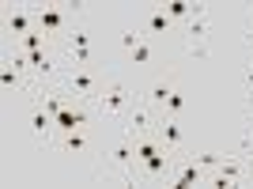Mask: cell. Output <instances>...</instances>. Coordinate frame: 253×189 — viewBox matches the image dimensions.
Wrapping results in <instances>:
<instances>
[{
	"label": "cell",
	"instance_id": "cell-4",
	"mask_svg": "<svg viewBox=\"0 0 253 189\" xmlns=\"http://www.w3.org/2000/svg\"><path fill=\"white\" fill-rule=\"evenodd\" d=\"M242 182H250V163H246L242 155H227V159H219V167L208 174V186H215V189L242 186Z\"/></svg>",
	"mask_w": 253,
	"mask_h": 189
},
{
	"label": "cell",
	"instance_id": "cell-16",
	"mask_svg": "<svg viewBox=\"0 0 253 189\" xmlns=\"http://www.w3.org/2000/svg\"><path fill=\"white\" fill-rule=\"evenodd\" d=\"M15 49H19V53H38V49H49V34H42V31L23 34L19 42H15Z\"/></svg>",
	"mask_w": 253,
	"mask_h": 189
},
{
	"label": "cell",
	"instance_id": "cell-3",
	"mask_svg": "<svg viewBox=\"0 0 253 189\" xmlns=\"http://www.w3.org/2000/svg\"><path fill=\"white\" fill-rule=\"evenodd\" d=\"M102 87L106 84L95 76V68H68L64 80H61V91L68 94V98H80V102H95Z\"/></svg>",
	"mask_w": 253,
	"mask_h": 189
},
{
	"label": "cell",
	"instance_id": "cell-27",
	"mask_svg": "<svg viewBox=\"0 0 253 189\" xmlns=\"http://www.w3.org/2000/svg\"><path fill=\"white\" fill-rule=\"evenodd\" d=\"M246 46L253 49V23H250V31H246Z\"/></svg>",
	"mask_w": 253,
	"mask_h": 189
},
{
	"label": "cell",
	"instance_id": "cell-24",
	"mask_svg": "<svg viewBox=\"0 0 253 189\" xmlns=\"http://www.w3.org/2000/svg\"><path fill=\"white\" fill-rule=\"evenodd\" d=\"M208 42H189V57H197V61H208Z\"/></svg>",
	"mask_w": 253,
	"mask_h": 189
},
{
	"label": "cell",
	"instance_id": "cell-13",
	"mask_svg": "<svg viewBox=\"0 0 253 189\" xmlns=\"http://www.w3.org/2000/svg\"><path fill=\"white\" fill-rule=\"evenodd\" d=\"M53 147L64 151V155H80V151H87V129H72V133L53 137Z\"/></svg>",
	"mask_w": 253,
	"mask_h": 189
},
{
	"label": "cell",
	"instance_id": "cell-14",
	"mask_svg": "<svg viewBox=\"0 0 253 189\" xmlns=\"http://www.w3.org/2000/svg\"><path fill=\"white\" fill-rule=\"evenodd\" d=\"M170 94H174V87H170L167 80H155V84L144 87V102H148L151 110H159V114H163V110H167V98H170Z\"/></svg>",
	"mask_w": 253,
	"mask_h": 189
},
{
	"label": "cell",
	"instance_id": "cell-23",
	"mask_svg": "<svg viewBox=\"0 0 253 189\" xmlns=\"http://www.w3.org/2000/svg\"><path fill=\"white\" fill-rule=\"evenodd\" d=\"M193 159H197V163H201V167L211 174V170L219 167V159H223V155H215V151H193Z\"/></svg>",
	"mask_w": 253,
	"mask_h": 189
},
{
	"label": "cell",
	"instance_id": "cell-15",
	"mask_svg": "<svg viewBox=\"0 0 253 189\" xmlns=\"http://www.w3.org/2000/svg\"><path fill=\"white\" fill-rule=\"evenodd\" d=\"M208 34H211V15H193L185 23V38L189 42H208Z\"/></svg>",
	"mask_w": 253,
	"mask_h": 189
},
{
	"label": "cell",
	"instance_id": "cell-12",
	"mask_svg": "<svg viewBox=\"0 0 253 189\" xmlns=\"http://www.w3.org/2000/svg\"><path fill=\"white\" fill-rule=\"evenodd\" d=\"M91 110H87V106H76V102H68L61 110V114H57V137H61V133H72V129H87L91 125Z\"/></svg>",
	"mask_w": 253,
	"mask_h": 189
},
{
	"label": "cell",
	"instance_id": "cell-18",
	"mask_svg": "<svg viewBox=\"0 0 253 189\" xmlns=\"http://www.w3.org/2000/svg\"><path fill=\"white\" fill-rule=\"evenodd\" d=\"M163 8H167V15L174 23H189L193 19V0H167Z\"/></svg>",
	"mask_w": 253,
	"mask_h": 189
},
{
	"label": "cell",
	"instance_id": "cell-1",
	"mask_svg": "<svg viewBox=\"0 0 253 189\" xmlns=\"http://www.w3.org/2000/svg\"><path fill=\"white\" fill-rule=\"evenodd\" d=\"M76 15L80 8H68V4H42V8L34 11V23H38V31L49 34V38H68V31L76 27Z\"/></svg>",
	"mask_w": 253,
	"mask_h": 189
},
{
	"label": "cell",
	"instance_id": "cell-25",
	"mask_svg": "<svg viewBox=\"0 0 253 189\" xmlns=\"http://www.w3.org/2000/svg\"><path fill=\"white\" fill-rule=\"evenodd\" d=\"M242 84H246V94H253V57L246 61V72H242Z\"/></svg>",
	"mask_w": 253,
	"mask_h": 189
},
{
	"label": "cell",
	"instance_id": "cell-9",
	"mask_svg": "<svg viewBox=\"0 0 253 189\" xmlns=\"http://www.w3.org/2000/svg\"><path fill=\"white\" fill-rule=\"evenodd\" d=\"M174 27H178V23L167 15V8H163V4H151V8H144V19H140V31H144V38H167Z\"/></svg>",
	"mask_w": 253,
	"mask_h": 189
},
{
	"label": "cell",
	"instance_id": "cell-28",
	"mask_svg": "<svg viewBox=\"0 0 253 189\" xmlns=\"http://www.w3.org/2000/svg\"><path fill=\"white\" fill-rule=\"evenodd\" d=\"M250 23H253V8H250Z\"/></svg>",
	"mask_w": 253,
	"mask_h": 189
},
{
	"label": "cell",
	"instance_id": "cell-5",
	"mask_svg": "<svg viewBox=\"0 0 253 189\" xmlns=\"http://www.w3.org/2000/svg\"><path fill=\"white\" fill-rule=\"evenodd\" d=\"M159 110H151L148 102H132L125 110V117H121V133H128V137H151L159 125Z\"/></svg>",
	"mask_w": 253,
	"mask_h": 189
},
{
	"label": "cell",
	"instance_id": "cell-19",
	"mask_svg": "<svg viewBox=\"0 0 253 189\" xmlns=\"http://www.w3.org/2000/svg\"><path fill=\"white\" fill-rule=\"evenodd\" d=\"M0 87H4V94H8V98H11V91H23V68L4 64V72H0Z\"/></svg>",
	"mask_w": 253,
	"mask_h": 189
},
{
	"label": "cell",
	"instance_id": "cell-17",
	"mask_svg": "<svg viewBox=\"0 0 253 189\" xmlns=\"http://www.w3.org/2000/svg\"><path fill=\"white\" fill-rule=\"evenodd\" d=\"M64 49H68V53H76V49H91V31L76 23L72 31H68V38H64Z\"/></svg>",
	"mask_w": 253,
	"mask_h": 189
},
{
	"label": "cell",
	"instance_id": "cell-8",
	"mask_svg": "<svg viewBox=\"0 0 253 189\" xmlns=\"http://www.w3.org/2000/svg\"><path fill=\"white\" fill-rule=\"evenodd\" d=\"M27 125H31L34 140H42V144H53V137H57V117H53L49 110L38 102V98L27 106Z\"/></svg>",
	"mask_w": 253,
	"mask_h": 189
},
{
	"label": "cell",
	"instance_id": "cell-10",
	"mask_svg": "<svg viewBox=\"0 0 253 189\" xmlns=\"http://www.w3.org/2000/svg\"><path fill=\"white\" fill-rule=\"evenodd\" d=\"M155 137L163 140V147H170V151H181V147H185V125H181V117H167V114H159Z\"/></svg>",
	"mask_w": 253,
	"mask_h": 189
},
{
	"label": "cell",
	"instance_id": "cell-2",
	"mask_svg": "<svg viewBox=\"0 0 253 189\" xmlns=\"http://www.w3.org/2000/svg\"><path fill=\"white\" fill-rule=\"evenodd\" d=\"M136 102V91L125 80H110L95 98V114L98 117H125V110Z\"/></svg>",
	"mask_w": 253,
	"mask_h": 189
},
{
	"label": "cell",
	"instance_id": "cell-21",
	"mask_svg": "<svg viewBox=\"0 0 253 189\" xmlns=\"http://www.w3.org/2000/svg\"><path fill=\"white\" fill-rule=\"evenodd\" d=\"M185 106H189V98L174 87V94L167 98V110H163V114H167V117H181V114H185Z\"/></svg>",
	"mask_w": 253,
	"mask_h": 189
},
{
	"label": "cell",
	"instance_id": "cell-20",
	"mask_svg": "<svg viewBox=\"0 0 253 189\" xmlns=\"http://www.w3.org/2000/svg\"><path fill=\"white\" fill-rule=\"evenodd\" d=\"M155 61V49H151V42L144 38V42L136 46V49L128 53V64H136V68H148V64Z\"/></svg>",
	"mask_w": 253,
	"mask_h": 189
},
{
	"label": "cell",
	"instance_id": "cell-22",
	"mask_svg": "<svg viewBox=\"0 0 253 189\" xmlns=\"http://www.w3.org/2000/svg\"><path fill=\"white\" fill-rule=\"evenodd\" d=\"M140 42H144V31H140V27H125V31H121V49L125 53H132Z\"/></svg>",
	"mask_w": 253,
	"mask_h": 189
},
{
	"label": "cell",
	"instance_id": "cell-26",
	"mask_svg": "<svg viewBox=\"0 0 253 189\" xmlns=\"http://www.w3.org/2000/svg\"><path fill=\"white\" fill-rule=\"evenodd\" d=\"M246 125H253V94H246Z\"/></svg>",
	"mask_w": 253,
	"mask_h": 189
},
{
	"label": "cell",
	"instance_id": "cell-11",
	"mask_svg": "<svg viewBox=\"0 0 253 189\" xmlns=\"http://www.w3.org/2000/svg\"><path fill=\"white\" fill-rule=\"evenodd\" d=\"M4 31H8V38H15V42H19L23 34L38 31V23H34V11H31V8H23V4H15V8L4 15Z\"/></svg>",
	"mask_w": 253,
	"mask_h": 189
},
{
	"label": "cell",
	"instance_id": "cell-6",
	"mask_svg": "<svg viewBox=\"0 0 253 189\" xmlns=\"http://www.w3.org/2000/svg\"><path fill=\"white\" fill-rule=\"evenodd\" d=\"M106 159L114 163L121 174H125L128 182H136V137H128V133H121V137L110 144V151H106Z\"/></svg>",
	"mask_w": 253,
	"mask_h": 189
},
{
	"label": "cell",
	"instance_id": "cell-7",
	"mask_svg": "<svg viewBox=\"0 0 253 189\" xmlns=\"http://www.w3.org/2000/svg\"><path fill=\"white\" fill-rule=\"evenodd\" d=\"M11 64L15 68H23V72H31V76H38V80H53L57 76V57H53L49 49H38V53H19L15 49V57H11Z\"/></svg>",
	"mask_w": 253,
	"mask_h": 189
}]
</instances>
